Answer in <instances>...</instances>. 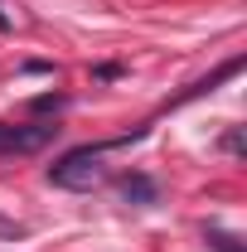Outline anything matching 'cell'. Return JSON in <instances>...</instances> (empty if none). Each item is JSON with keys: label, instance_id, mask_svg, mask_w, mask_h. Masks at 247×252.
Returning <instances> with one entry per match:
<instances>
[{"label": "cell", "instance_id": "277c9868", "mask_svg": "<svg viewBox=\"0 0 247 252\" xmlns=\"http://www.w3.org/2000/svg\"><path fill=\"white\" fill-rule=\"evenodd\" d=\"M209 243H214L218 252H243V248H238V238H233V233H223V228H209Z\"/></svg>", "mask_w": 247, "mask_h": 252}, {"label": "cell", "instance_id": "5b68a950", "mask_svg": "<svg viewBox=\"0 0 247 252\" xmlns=\"http://www.w3.org/2000/svg\"><path fill=\"white\" fill-rule=\"evenodd\" d=\"M25 233H30L25 223H15V219H0V238H5V243H15V238H25Z\"/></svg>", "mask_w": 247, "mask_h": 252}, {"label": "cell", "instance_id": "6da1fadb", "mask_svg": "<svg viewBox=\"0 0 247 252\" xmlns=\"http://www.w3.org/2000/svg\"><path fill=\"white\" fill-rule=\"evenodd\" d=\"M107 180V165H102V146H78L49 165V185L59 189H93Z\"/></svg>", "mask_w": 247, "mask_h": 252}, {"label": "cell", "instance_id": "7a4b0ae2", "mask_svg": "<svg viewBox=\"0 0 247 252\" xmlns=\"http://www.w3.org/2000/svg\"><path fill=\"white\" fill-rule=\"evenodd\" d=\"M54 136H59L54 122H44V126H5L0 122V156H34V151H44Z\"/></svg>", "mask_w": 247, "mask_h": 252}, {"label": "cell", "instance_id": "3957f363", "mask_svg": "<svg viewBox=\"0 0 247 252\" xmlns=\"http://www.w3.org/2000/svg\"><path fill=\"white\" fill-rule=\"evenodd\" d=\"M155 194H160V189H155L151 175H126L122 180V199L126 204H155Z\"/></svg>", "mask_w": 247, "mask_h": 252}, {"label": "cell", "instance_id": "8992f818", "mask_svg": "<svg viewBox=\"0 0 247 252\" xmlns=\"http://www.w3.org/2000/svg\"><path fill=\"white\" fill-rule=\"evenodd\" d=\"M5 30H10V15H5V10H0V34H5Z\"/></svg>", "mask_w": 247, "mask_h": 252}]
</instances>
